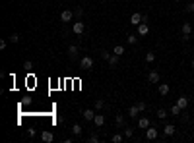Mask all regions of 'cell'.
Here are the masks:
<instances>
[{
    "mask_svg": "<svg viewBox=\"0 0 194 143\" xmlns=\"http://www.w3.org/2000/svg\"><path fill=\"white\" fill-rule=\"evenodd\" d=\"M80 68L84 72H89L93 68V58L91 56H82V60H80Z\"/></svg>",
    "mask_w": 194,
    "mask_h": 143,
    "instance_id": "1",
    "label": "cell"
},
{
    "mask_svg": "<svg viewBox=\"0 0 194 143\" xmlns=\"http://www.w3.org/2000/svg\"><path fill=\"white\" fill-rule=\"evenodd\" d=\"M74 19V12L72 10H62L60 12V21L62 23H68V21H72Z\"/></svg>",
    "mask_w": 194,
    "mask_h": 143,
    "instance_id": "2",
    "label": "cell"
},
{
    "mask_svg": "<svg viewBox=\"0 0 194 143\" xmlns=\"http://www.w3.org/2000/svg\"><path fill=\"white\" fill-rule=\"evenodd\" d=\"M41 141H45V143H53L54 141V135L51 130H43L41 132Z\"/></svg>",
    "mask_w": 194,
    "mask_h": 143,
    "instance_id": "3",
    "label": "cell"
},
{
    "mask_svg": "<svg viewBox=\"0 0 194 143\" xmlns=\"http://www.w3.org/2000/svg\"><path fill=\"white\" fill-rule=\"evenodd\" d=\"M157 137H159V132H157L153 126H149L148 130H146V139L152 141V139H157Z\"/></svg>",
    "mask_w": 194,
    "mask_h": 143,
    "instance_id": "4",
    "label": "cell"
},
{
    "mask_svg": "<svg viewBox=\"0 0 194 143\" xmlns=\"http://www.w3.org/2000/svg\"><path fill=\"white\" fill-rule=\"evenodd\" d=\"M72 31H74V35H82V33L85 31L84 21H74V27H72Z\"/></svg>",
    "mask_w": 194,
    "mask_h": 143,
    "instance_id": "5",
    "label": "cell"
},
{
    "mask_svg": "<svg viewBox=\"0 0 194 143\" xmlns=\"http://www.w3.org/2000/svg\"><path fill=\"white\" fill-rule=\"evenodd\" d=\"M159 80H161V76H159V72H155V70H152L148 74V81L149 83H159Z\"/></svg>",
    "mask_w": 194,
    "mask_h": 143,
    "instance_id": "6",
    "label": "cell"
},
{
    "mask_svg": "<svg viewBox=\"0 0 194 143\" xmlns=\"http://www.w3.org/2000/svg\"><path fill=\"white\" fill-rule=\"evenodd\" d=\"M177 132V128L173 126V124H165L163 126V135H165V137H169V135H173Z\"/></svg>",
    "mask_w": 194,
    "mask_h": 143,
    "instance_id": "7",
    "label": "cell"
},
{
    "mask_svg": "<svg viewBox=\"0 0 194 143\" xmlns=\"http://www.w3.org/2000/svg\"><path fill=\"white\" fill-rule=\"evenodd\" d=\"M157 91H159V95H161V97H167V95H169V91H171V87H169V83H159Z\"/></svg>",
    "mask_w": 194,
    "mask_h": 143,
    "instance_id": "8",
    "label": "cell"
},
{
    "mask_svg": "<svg viewBox=\"0 0 194 143\" xmlns=\"http://www.w3.org/2000/svg\"><path fill=\"white\" fill-rule=\"evenodd\" d=\"M95 110H91V108H88V110H84L82 112V116H84V120H88V122H93V118H95Z\"/></svg>",
    "mask_w": 194,
    "mask_h": 143,
    "instance_id": "9",
    "label": "cell"
},
{
    "mask_svg": "<svg viewBox=\"0 0 194 143\" xmlns=\"http://www.w3.org/2000/svg\"><path fill=\"white\" fill-rule=\"evenodd\" d=\"M130 23H132V25H136V27H138V25L142 23V14H138V12H134V14H132V16H130Z\"/></svg>",
    "mask_w": 194,
    "mask_h": 143,
    "instance_id": "10",
    "label": "cell"
},
{
    "mask_svg": "<svg viewBox=\"0 0 194 143\" xmlns=\"http://www.w3.org/2000/svg\"><path fill=\"white\" fill-rule=\"evenodd\" d=\"M93 124H95L97 128H101L105 124V114H95V118H93Z\"/></svg>",
    "mask_w": 194,
    "mask_h": 143,
    "instance_id": "11",
    "label": "cell"
},
{
    "mask_svg": "<svg viewBox=\"0 0 194 143\" xmlns=\"http://www.w3.org/2000/svg\"><path fill=\"white\" fill-rule=\"evenodd\" d=\"M169 114H173V116H181V114H183V108H181V106H179V104L175 103V104L169 108Z\"/></svg>",
    "mask_w": 194,
    "mask_h": 143,
    "instance_id": "12",
    "label": "cell"
},
{
    "mask_svg": "<svg viewBox=\"0 0 194 143\" xmlns=\"http://www.w3.org/2000/svg\"><path fill=\"white\" fill-rule=\"evenodd\" d=\"M76 56H78V47H76V45H70V47H68V58L74 60Z\"/></svg>",
    "mask_w": 194,
    "mask_h": 143,
    "instance_id": "13",
    "label": "cell"
},
{
    "mask_svg": "<svg viewBox=\"0 0 194 143\" xmlns=\"http://www.w3.org/2000/svg\"><path fill=\"white\" fill-rule=\"evenodd\" d=\"M138 128H140V130H148V128H149V120H148L146 116H142V118L138 120Z\"/></svg>",
    "mask_w": 194,
    "mask_h": 143,
    "instance_id": "14",
    "label": "cell"
},
{
    "mask_svg": "<svg viewBox=\"0 0 194 143\" xmlns=\"http://www.w3.org/2000/svg\"><path fill=\"white\" fill-rule=\"evenodd\" d=\"M149 31V23H146V21H142V23L138 25V35H146Z\"/></svg>",
    "mask_w": 194,
    "mask_h": 143,
    "instance_id": "15",
    "label": "cell"
},
{
    "mask_svg": "<svg viewBox=\"0 0 194 143\" xmlns=\"http://www.w3.org/2000/svg\"><path fill=\"white\" fill-rule=\"evenodd\" d=\"M177 104L184 110L186 106H188V97H184V95H183V97H179V99H177Z\"/></svg>",
    "mask_w": 194,
    "mask_h": 143,
    "instance_id": "16",
    "label": "cell"
},
{
    "mask_svg": "<svg viewBox=\"0 0 194 143\" xmlns=\"http://www.w3.org/2000/svg\"><path fill=\"white\" fill-rule=\"evenodd\" d=\"M114 124H117L119 128H124L126 120H124V116H123V114H117V116H114Z\"/></svg>",
    "mask_w": 194,
    "mask_h": 143,
    "instance_id": "17",
    "label": "cell"
},
{
    "mask_svg": "<svg viewBox=\"0 0 194 143\" xmlns=\"http://www.w3.org/2000/svg\"><path fill=\"white\" fill-rule=\"evenodd\" d=\"M183 35H192V25L188 23V21H184V23H183Z\"/></svg>",
    "mask_w": 194,
    "mask_h": 143,
    "instance_id": "18",
    "label": "cell"
},
{
    "mask_svg": "<svg viewBox=\"0 0 194 143\" xmlns=\"http://www.w3.org/2000/svg\"><path fill=\"white\" fill-rule=\"evenodd\" d=\"M138 114H140V108H138V106H130V108H128V116H130V118H136V116H138Z\"/></svg>",
    "mask_w": 194,
    "mask_h": 143,
    "instance_id": "19",
    "label": "cell"
},
{
    "mask_svg": "<svg viewBox=\"0 0 194 143\" xmlns=\"http://www.w3.org/2000/svg\"><path fill=\"white\" fill-rule=\"evenodd\" d=\"M107 62H109V66H111V68H117V66H119V56H117V54H113Z\"/></svg>",
    "mask_w": 194,
    "mask_h": 143,
    "instance_id": "20",
    "label": "cell"
},
{
    "mask_svg": "<svg viewBox=\"0 0 194 143\" xmlns=\"http://www.w3.org/2000/svg\"><path fill=\"white\" fill-rule=\"evenodd\" d=\"M136 41H138V37H136L134 33H128L126 35V43H128V45H136Z\"/></svg>",
    "mask_w": 194,
    "mask_h": 143,
    "instance_id": "21",
    "label": "cell"
},
{
    "mask_svg": "<svg viewBox=\"0 0 194 143\" xmlns=\"http://www.w3.org/2000/svg\"><path fill=\"white\" fill-rule=\"evenodd\" d=\"M82 132H84V128H82L80 124H74V126H72V133H74V135H82Z\"/></svg>",
    "mask_w": 194,
    "mask_h": 143,
    "instance_id": "22",
    "label": "cell"
},
{
    "mask_svg": "<svg viewBox=\"0 0 194 143\" xmlns=\"http://www.w3.org/2000/svg\"><path fill=\"white\" fill-rule=\"evenodd\" d=\"M123 139H124V133H113V137H111L113 143H120Z\"/></svg>",
    "mask_w": 194,
    "mask_h": 143,
    "instance_id": "23",
    "label": "cell"
},
{
    "mask_svg": "<svg viewBox=\"0 0 194 143\" xmlns=\"http://www.w3.org/2000/svg\"><path fill=\"white\" fill-rule=\"evenodd\" d=\"M113 54H117V56H123L124 54V47H120V45H117L113 48Z\"/></svg>",
    "mask_w": 194,
    "mask_h": 143,
    "instance_id": "24",
    "label": "cell"
},
{
    "mask_svg": "<svg viewBox=\"0 0 194 143\" xmlns=\"http://www.w3.org/2000/svg\"><path fill=\"white\" fill-rule=\"evenodd\" d=\"M155 116L159 118V120H165V118H167V110H165V108H159V110L155 112Z\"/></svg>",
    "mask_w": 194,
    "mask_h": 143,
    "instance_id": "25",
    "label": "cell"
},
{
    "mask_svg": "<svg viewBox=\"0 0 194 143\" xmlns=\"http://www.w3.org/2000/svg\"><path fill=\"white\" fill-rule=\"evenodd\" d=\"M132 135H134V128L124 126V137H132Z\"/></svg>",
    "mask_w": 194,
    "mask_h": 143,
    "instance_id": "26",
    "label": "cell"
},
{
    "mask_svg": "<svg viewBox=\"0 0 194 143\" xmlns=\"http://www.w3.org/2000/svg\"><path fill=\"white\" fill-rule=\"evenodd\" d=\"M105 108V101H103V99H97V101H95V110H103Z\"/></svg>",
    "mask_w": 194,
    "mask_h": 143,
    "instance_id": "27",
    "label": "cell"
},
{
    "mask_svg": "<svg viewBox=\"0 0 194 143\" xmlns=\"http://www.w3.org/2000/svg\"><path fill=\"white\" fill-rule=\"evenodd\" d=\"M88 143H99V135L97 133H91L88 137Z\"/></svg>",
    "mask_w": 194,
    "mask_h": 143,
    "instance_id": "28",
    "label": "cell"
},
{
    "mask_svg": "<svg viewBox=\"0 0 194 143\" xmlns=\"http://www.w3.org/2000/svg\"><path fill=\"white\" fill-rule=\"evenodd\" d=\"M136 106H138V108H140V112H144V110L148 108V104L144 103V101H138V103H136Z\"/></svg>",
    "mask_w": 194,
    "mask_h": 143,
    "instance_id": "29",
    "label": "cell"
},
{
    "mask_svg": "<svg viewBox=\"0 0 194 143\" xmlns=\"http://www.w3.org/2000/svg\"><path fill=\"white\" fill-rule=\"evenodd\" d=\"M184 12H190V14H194V2H188L184 6Z\"/></svg>",
    "mask_w": 194,
    "mask_h": 143,
    "instance_id": "30",
    "label": "cell"
},
{
    "mask_svg": "<svg viewBox=\"0 0 194 143\" xmlns=\"http://www.w3.org/2000/svg\"><path fill=\"white\" fill-rule=\"evenodd\" d=\"M153 60H155V54H153V52H148V54H146V62H149V64H152Z\"/></svg>",
    "mask_w": 194,
    "mask_h": 143,
    "instance_id": "31",
    "label": "cell"
},
{
    "mask_svg": "<svg viewBox=\"0 0 194 143\" xmlns=\"http://www.w3.org/2000/svg\"><path fill=\"white\" fill-rule=\"evenodd\" d=\"M8 39H10V43H18V41H19V35H18V33H12Z\"/></svg>",
    "mask_w": 194,
    "mask_h": 143,
    "instance_id": "32",
    "label": "cell"
},
{
    "mask_svg": "<svg viewBox=\"0 0 194 143\" xmlns=\"http://www.w3.org/2000/svg\"><path fill=\"white\" fill-rule=\"evenodd\" d=\"M24 68H25L27 72H29V70L33 68V62H31V60H25V62H24Z\"/></svg>",
    "mask_w": 194,
    "mask_h": 143,
    "instance_id": "33",
    "label": "cell"
},
{
    "mask_svg": "<svg viewBox=\"0 0 194 143\" xmlns=\"http://www.w3.org/2000/svg\"><path fill=\"white\" fill-rule=\"evenodd\" d=\"M111 56H113V54H111V52H107V51H103V52H101V58H103V60H109Z\"/></svg>",
    "mask_w": 194,
    "mask_h": 143,
    "instance_id": "34",
    "label": "cell"
},
{
    "mask_svg": "<svg viewBox=\"0 0 194 143\" xmlns=\"http://www.w3.org/2000/svg\"><path fill=\"white\" fill-rule=\"evenodd\" d=\"M74 14H76V18H82V16H84V10H82V8H76Z\"/></svg>",
    "mask_w": 194,
    "mask_h": 143,
    "instance_id": "35",
    "label": "cell"
},
{
    "mask_svg": "<svg viewBox=\"0 0 194 143\" xmlns=\"http://www.w3.org/2000/svg\"><path fill=\"white\" fill-rule=\"evenodd\" d=\"M6 45H8V43H6V39H0V51H4Z\"/></svg>",
    "mask_w": 194,
    "mask_h": 143,
    "instance_id": "36",
    "label": "cell"
},
{
    "mask_svg": "<svg viewBox=\"0 0 194 143\" xmlns=\"http://www.w3.org/2000/svg\"><path fill=\"white\" fill-rule=\"evenodd\" d=\"M142 21H146V23H149V18L146 16V14H142Z\"/></svg>",
    "mask_w": 194,
    "mask_h": 143,
    "instance_id": "37",
    "label": "cell"
},
{
    "mask_svg": "<svg viewBox=\"0 0 194 143\" xmlns=\"http://www.w3.org/2000/svg\"><path fill=\"white\" fill-rule=\"evenodd\" d=\"M190 37H192V39H194V31H192V35H190Z\"/></svg>",
    "mask_w": 194,
    "mask_h": 143,
    "instance_id": "38",
    "label": "cell"
},
{
    "mask_svg": "<svg viewBox=\"0 0 194 143\" xmlns=\"http://www.w3.org/2000/svg\"><path fill=\"white\" fill-rule=\"evenodd\" d=\"M173 2H181V0H173Z\"/></svg>",
    "mask_w": 194,
    "mask_h": 143,
    "instance_id": "39",
    "label": "cell"
},
{
    "mask_svg": "<svg viewBox=\"0 0 194 143\" xmlns=\"http://www.w3.org/2000/svg\"><path fill=\"white\" fill-rule=\"evenodd\" d=\"M192 68H194V60H192Z\"/></svg>",
    "mask_w": 194,
    "mask_h": 143,
    "instance_id": "40",
    "label": "cell"
}]
</instances>
